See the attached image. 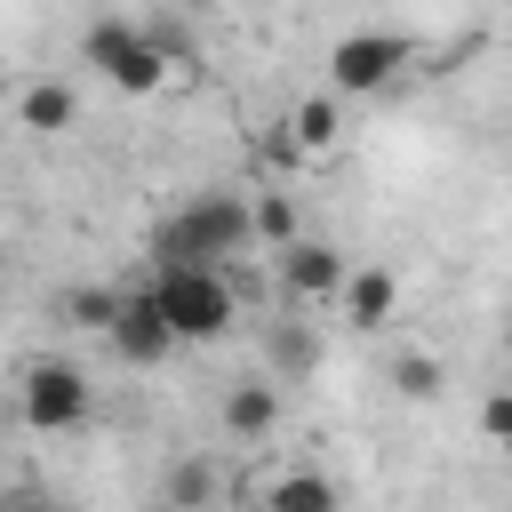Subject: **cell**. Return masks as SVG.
I'll list each match as a JSON object with an SVG mask.
<instances>
[{"instance_id": "17", "label": "cell", "mask_w": 512, "mask_h": 512, "mask_svg": "<svg viewBox=\"0 0 512 512\" xmlns=\"http://www.w3.org/2000/svg\"><path fill=\"white\" fill-rule=\"evenodd\" d=\"M256 232H264V240H288V232H296L288 200H256Z\"/></svg>"}, {"instance_id": "12", "label": "cell", "mask_w": 512, "mask_h": 512, "mask_svg": "<svg viewBox=\"0 0 512 512\" xmlns=\"http://www.w3.org/2000/svg\"><path fill=\"white\" fill-rule=\"evenodd\" d=\"M112 312H120V288H72L64 296V320L72 328H112Z\"/></svg>"}, {"instance_id": "2", "label": "cell", "mask_w": 512, "mask_h": 512, "mask_svg": "<svg viewBox=\"0 0 512 512\" xmlns=\"http://www.w3.org/2000/svg\"><path fill=\"white\" fill-rule=\"evenodd\" d=\"M152 296H160L176 344H216L232 328V288H224L216 264H160L152 272Z\"/></svg>"}, {"instance_id": "9", "label": "cell", "mask_w": 512, "mask_h": 512, "mask_svg": "<svg viewBox=\"0 0 512 512\" xmlns=\"http://www.w3.org/2000/svg\"><path fill=\"white\" fill-rule=\"evenodd\" d=\"M264 360H272L280 384H296V376L320 368V336H312L304 320H272V328H264Z\"/></svg>"}, {"instance_id": "10", "label": "cell", "mask_w": 512, "mask_h": 512, "mask_svg": "<svg viewBox=\"0 0 512 512\" xmlns=\"http://www.w3.org/2000/svg\"><path fill=\"white\" fill-rule=\"evenodd\" d=\"M272 424H280V392H272V384L248 376V384L224 392V432H232V440H264Z\"/></svg>"}, {"instance_id": "7", "label": "cell", "mask_w": 512, "mask_h": 512, "mask_svg": "<svg viewBox=\"0 0 512 512\" xmlns=\"http://www.w3.org/2000/svg\"><path fill=\"white\" fill-rule=\"evenodd\" d=\"M280 280H288V296L320 304V296L344 288V256H336L328 240H280Z\"/></svg>"}, {"instance_id": "13", "label": "cell", "mask_w": 512, "mask_h": 512, "mask_svg": "<svg viewBox=\"0 0 512 512\" xmlns=\"http://www.w3.org/2000/svg\"><path fill=\"white\" fill-rule=\"evenodd\" d=\"M272 504H280V512H312V504L328 512V504H336V480H320V472H296V480H280V488H272Z\"/></svg>"}, {"instance_id": "19", "label": "cell", "mask_w": 512, "mask_h": 512, "mask_svg": "<svg viewBox=\"0 0 512 512\" xmlns=\"http://www.w3.org/2000/svg\"><path fill=\"white\" fill-rule=\"evenodd\" d=\"M504 344H512V320H504Z\"/></svg>"}, {"instance_id": "8", "label": "cell", "mask_w": 512, "mask_h": 512, "mask_svg": "<svg viewBox=\"0 0 512 512\" xmlns=\"http://www.w3.org/2000/svg\"><path fill=\"white\" fill-rule=\"evenodd\" d=\"M336 296H344V320H352V328H384V312L400 304V280L376 264V272H344Z\"/></svg>"}, {"instance_id": "16", "label": "cell", "mask_w": 512, "mask_h": 512, "mask_svg": "<svg viewBox=\"0 0 512 512\" xmlns=\"http://www.w3.org/2000/svg\"><path fill=\"white\" fill-rule=\"evenodd\" d=\"M480 432L512 448V392H488V400H480Z\"/></svg>"}, {"instance_id": "18", "label": "cell", "mask_w": 512, "mask_h": 512, "mask_svg": "<svg viewBox=\"0 0 512 512\" xmlns=\"http://www.w3.org/2000/svg\"><path fill=\"white\" fill-rule=\"evenodd\" d=\"M208 488H216V480H208L200 464H176V472H168V496H208Z\"/></svg>"}, {"instance_id": "11", "label": "cell", "mask_w": 512, "mask_h": 512, "mask_svg": "<svg viewBox=\"0 0 512 512\" xmlns=\"http://www.w3.org/2000/svg\"><path fill=\"white\" fill-rule=\"evenodd\" d=\"M16 120H24L32 136H64V128L80 120V96H72L64 80H40V88H24V104H16Z\"/></svg>"}, {"instance_id": "14", "label": "cell", "mask_w": 512, "mask_h": 512, "mask_svg": "<svg viewBox=\"0 0 512 512\" xmlns=\"http://www.w3.org/2000/svg\"><path fill=\"white\" fill-rule=\"evenodd\" d=\"M288 128H296V144H304V152H328V144H336V104H320V96H312V104H296V120H288Z\"/></svg>"}, {"instance_id": "1", "label": "cell", "mask_w": 512, "mask_h": 512, "mask_svg": "<svg viewBox=\"0 0 512 512\" xmlns=\"http://www.w3.org/2000/svg\"><path fill=\"white\" fill-rule=\"evenodd\" d=\"M256 240V208L232 200V192H192L160 232H152V256L160 264H224Z\"/></svg>"}, {"instance_id": "4", "label": "cell", "mask_w": 512, "mask_h": 512, "mask_svg": "<svg viewBox=\"0 0 512 512\" xmlns=\"http://www.w3.org/2000/svg\"><path fill=\"white\" fill-rule=\"evenodd\" d=\"M400 64H408V40H400V32H352V40L328 48V80H336V96H376Z\"/></svg>"}, {"instance_id": "3", "label": "cell", "mask_w": 512, "mask_h": 512, "mask_svg": "<svg viewBox=\"0 0 512 512\" xmlns=\"http://www.w3.org/2000/svg\"><path fill=\"white\" fill-rule=\"evenodd\" d=\"M80 64H96L112 88H160V72H168L160 40H152V32H136V24H88Z\"/></svg>"}, {"instance_id": "15", "label": "cell", "mask_w": 512, "mask_h": 512, "mask_svg": "<svg viewBox=\"0 0 512 512\" xmlns=\"http://www.w3.org/2000/svg\"><path fill=\"white\" fill-rule=\"evenodd\" d=\"M392 384H400L408 400H432L448 376H440V360H424V352H400V360H392Z\"/></svg>"}, {"instance_id": "6", "label": "cell", "mask_w": 512, "mask_h": 512, "mask_svg": "<svg viewBox=\"0 0 512 512\" xmlns=\"http://www.w3.org/2000/svg\"><path fill=\"white\" fill-rule=\"evenodd\" d=\"M80 416H88V376L64 368V360H40L24 376V424L32 432H72Z\"/></svg>"}, {"instance_id": "5", "label": "cell", "mask_w": 512, "mask_h": 512, "mask_svg": "<svg viewBox=\"0 0 512 512\" xmlns=\"http://www.w3.org/2000/svg\"><path fill=\"white\" fill-rule=\"evenodd\" d=\"M104 336H112V352H120L128 368H152V360H168V352H176V328H168V312H160V296H152V288H128Z\"/></svg>"}]
</instances>
